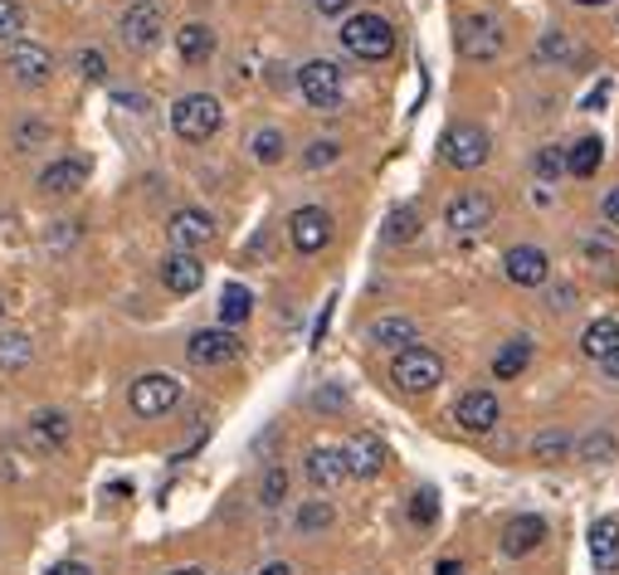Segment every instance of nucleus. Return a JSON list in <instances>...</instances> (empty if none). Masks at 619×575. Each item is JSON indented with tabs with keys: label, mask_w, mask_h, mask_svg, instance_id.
Listing matches in <instances>:
<instances>
[{
	"label": "nucleus",
	"mask_w": 619,
	"mask_h": 575,
	"mask_svg": "<svg viewBox=\"0 0 619 575\" xmlns=\"http://www.w3.org/2000/svg\"><path fill=\"white\" fill-rule=\"evenodd\" d=\"M590 561L600 575H619V517H600L590 527Z\"/></svg>",
	"instance_id": "412c9836"
},
{
	"label": "nucleus",
	"mask_w": 619,
	"mask_h": 575,
	"mask_svg": "<svg viewBox=\"0 0 619 575\" xmlns=\"http://www.w3.org/2000/svg\"><path fill=\"white\" fill-rule=\"evenodd\" d=\"M454 420L464 434H488L498 424V396L493 390H464L454 405Z\"/></svg>",
	"instance_id": "2eb2a0df"
},
{
	"label": "nucleus",
	"mask_w": 619,
	"mask_h": 575,
	"mask_svg": "<svg viewBox=\"0 0 619 575\" xmlns=\"http://www.w3.org/2000/svg\"><path fill=\"white\" fill-rule=\"evenodd\" d=\"M605 166V142L600 137H581L576 146H566V172L576 180H590Z\"/></svg>",
	"instance_id": "393cba45"
},
{
	"label": "nucleus",
	"mask_w": 619,
	"mask_h": 575,
	"mask_svg": "<svg viewBox=\"0 0 619 575\" xmlns=\"http://www.w3.org/2000/svg\"><path fill=\"white\" fill-rule=\"evenodd\" d=\"M258 575H292V571L284 566V561H274V566H264V571H258Z\"/></svg>",
	"instance_id": "603ef678"
},
{
	"label": "nucleus",
	"mask_w": 619,
	"mask_h": 575,
	"mask_svg": "<svg viewBox=\"0 0 619 575\" xmlns=\"http://www.w3.org/2000/svg\"><path fill=\"white\" fill-rule=\"evenodd\" d=\"M600 215H605V224H610V230H619V186L600 200Z\"/></svg>",
	"instance_id": "37998d69"
},
{
	"label": "nucleus",
	"mask_w": 619,
	"mask_h": 575,
	"mask_svg": "<svg viewBox=\"0 0 619 575\" xmlns=\"http://www.w3.org/2000/svg\"><path fill=\"white\" fill-rule=\"evenodd\" d=\"M172 575H206V571H196V566H186V571H172Z\"/></svg>",
	"instance_id": "5fc2aeb1"
},
{
	"label": "nucleus",
	"mask_w": 619,
	"mask_h": 575,
	"mask_svg": "<svg viewBox=\"0 0 619 575\" xmlns=\"http://www.w3.org/2000/svg\"><path fill=\"white\" fill-rule=\"evenodd\" d=\"M250 146H254V162L258 166H278L288 156V137L278 128H258L254 137H250Z\"/></svg>",
	"instance_id": "c85d7f7f"
},
{
	"label": "nucleus",
	"mask_w": 619,
	"mask_h": 575,
	"mask_svg": "<svg viewBox=\"0 0 619 575\" xmlns=\"http://www.w3.org/2000/svg\"><path fill=\"white\" fill-rule=\"evenodd\" d=\"M571 298H576V288H566V284H561L556 292H551V308H561V312H566V308H571Z\"/></svg>",
	"instance_id": "49530a36"
},
{
	"label": "nucleus",
	"mask_w": 619,
	"mask_h": 575,
	"mask_svg": "<svg viewBox=\"0 0 619 575\" xmlns=\"http://www.w3.org/2000/svg\"><path fill=\"white\" fill-rule=\"evenodd\" d=\"M128 405L137 420H162V414H172L181 405V380L166 376V371H146V376L132 380Z\"/></svg>",
	"instance_id": "39448f33"
},
{
	"label": "nucleus",
	"mask_w": 619,
	"mask_h": 575,
	"mask_svg": "<svg viewBox=\"0 0 619 575\" xmlns=\"http://www.w3.org/2000/svg\"><path fill=\"white\" fill-rule=\"evenodd\" d=\"M25 439H30V449H35V454H59V449L69 444V420H64L59 410H44V414L30 420Z\"/></svg>",
	"instance_id": "4be33fe9"
},
{
	"label": "nucleus",
	"mask_w": 619,
	"mask_h": 575,
	"mask_svg": "<svg viewBox=\"0 0 619 575\" xmlns=\"http://www.w3.org/2000/svg\"><path fill=\"white\" fill-rule=\"evenodd\" d=\"M615 454H619V444L610 430H595L581 439V458H590V464H605V458H615Z\"/></svg>",
	"instance_id": "72a5a7b5"
},
{
	"label": "nucleus",
	"mask_w": 619,
	"mask_h": 575,
	"mask_svg": "<svg viewBox=\"0 0 619 575\" xmlns=\"http://www.w3.org/2000/svg\"><path fill=\"white\" fill-rule=\"evenodd\" d=\"M414 234H420V210H414V206H400V210H390L386 240H390V244H410Z\"/></svg>",
	"instance_id": "7c9ffc66"
},
{
	"label": "nucleus",
	"mask_w": 619,
	"mask_h": 575,
	"mask_svg": "<svg viewBox=\"0 0 619 575\" xmlns=\"http://www.w3.org/2000/svg\"><path fill=\"white\" fill-rule=\"evenodd\" d=\"M366 342L386 346V352H405V346L420 342V327H414L410 318H400V312H386V318H376L366 327Z\"/></svg>",
	"instance_id": "6ab92c4d"
},
{
	"label": "nucleus",
	"mask_w": 619,
	"mask_h": 575,
	"mask_svg": "<svg viewBox=\"0 0 619 575\" xmlns=\"http://www.w3.org/2000/svg\"><path fill=\"white\" fill-rule=\"evenodd\" d=\"M342 458H346V473H352V478H380V473H386V444H380L376 434H356L352 444L342 449Z\"/></svg>",
	"instance_id": "dca6fc26"
},
{
	"label": "nucleus",
	"mask_w": 619,
	"mask_h": 575,
	"mask_svg": "<svg viewBox=\"0 0 619 575\" xmlns=\"http://www.w3.org/2000/svg\"><path fill=\"white\" fill-rule=\"evenodd\" d=\"M298 93H302V103L308 108H318V112H336L342 108V69H336L332 59H312V64H302L298 69Z\"/></svg>",
	"instance_id": "0eeeda50"
},
{
	"label": "nucleus",
	"mask_w": 619,
	"mask_h": 575,
	"mask_svg": "<svg viewBox=\"0 0 619 575\" xmlns=\"http://www.w3.org/2000/svg\"><path fill=\"white\" fill-rule=\"evenodd\" d=\"M576 5H585V10H595V5H610V0H576Z\"/></svg>",
	"instance_id": "864d4df0"
},
{
	"label": "nucleus",
	"mask_w": 619,
	"mask_h": 575,
	"mask_svg": "<svg viewBox=\"0 0 619 575\" xmlns=\"http://www.w3.org/2000/svg\"><path fill=\"white\" fill-rule=\"evenodd\" d=\"M571 54H576V44H571L566 30H546L542 44H537V59L542 64H566Z\"/></svg>",
	"instance_id": "473e14b6"
},
{
	"label": "nucleus",
	"mask_w": 619,
	"mask_h": 575,
	"mask_svg": "<svg viewBox=\"0 0 619 575\" xmlns=\"http://www.w3.org/2000/svg\"><path fill=\"white\" fill-rule=\"evenodd\" d=\"M537 176H542V186L566 176V152H561V146H542V152H537Z\"/></svg>",
	"instance_id": "4c0bfd02"
},
{
	"label": "nucleus",
	"mask_w": 619,
	"mask_h": 575,
	"mask_svg": "<svg viewBox=\"0 0 619 575\" xmlns=\"http://www.w3.org/2000/svg\"><path fill=\"white\" fill-rule=\"evenodd\" d=\"M78 74H84L88 84H103V78H108L103 54H98V49H84V54H78Z\"/></svg>",
	"instance_id": "a19ab883"
},
{
	"label": "nucleus",
	"mask_w": 619,
	"mask_h": 575,
	"mask_svg": "<svg viewBox=\"0 0 619 575\" xmlns=\"http://www.w3.org/2000/svg\"><path fill=\"white\" fill-rule=\"evenodd\" d=\"M288 240L298 254H322L332 244V215L322 206H302L288 215Z\"/></svg>",
	"instance_id": "1a4fd4ad"
},
{
	"label": "nucleus",
	"mask_w": 619,
	"mask_h": 575,
	"mask_svg": "<svg viewBox=\"0 0 619 575\" xmlns=\"http://www.w3.org/2000/svg\"><path fill=\"white\" fill-rule=\"evenodd\" d=\"M25 35V10L20 0H0V44H15Z\"/></svg>",
	"instance_id": "f704fd0d"
},
{
	"label": "nucleus",
	"mask_w": 619,
	"mask_h": 575,
	"mask_svg": "<svg viewBox=\"0 0 619 575\" xmlns=\"http://www.w3.org/2000/svg\"><path fill=\"white\" fill-rule=\"evenodd\" d=\"M288 498V468H268L264 473V483H258V502H264V507H278V502H284Z\"/></svg>",
	"instance_id": "e433bc0d"
},
{
	"label": "nucleus",
	"mask_w": 619,
	"mask_h": 575,
	"mask_svg": "<svg viewBox=\"0 0 619 575\" xmlns=\"http://www.w3.org/2000/svg\"><path fill=\"white\" fill-rule=\"evenodd\" d=\"M49 575H93V571H88L84 561H59V566H54Z\"/></svg>",
	"instance_id": "a18cd8bd"
},
{
	"label": "nucleus",
	"mask_w": 619,
	"mask_h": 575,
	"mask_svg": "<svg viewBox=\"0 0 619 575\" xmlns=\"http://www.w3.org/2000/svg\"><path fill=\"white\" fill-rule=\"evenodd\" d=\"M390 380H396V390H405V396H424V390H434L439 380H444V361H439L430 346H405V352H396V361H390Z\"/></svg>",
	"instance_id": "7ed1b4c3"
},
{
	"label": "nucleus",
	"mask_w": 619,
	"mask_h": 575,
	"mask_svg": "<svg viewBox=\"0 0 619 575\" xmlns=\"http://www.w3.org/2000/svg\"><path fill=\"white\" fill-rule=\"evenodd\" d=\"M88 172H93L88 156H59V162H49L40 172V190L44 196H74V190L88 186Z\"/></svg>",
	"instance_id": "ddd939ff"
},
{
	"label": "nucleus",
	"mask_w": 619,
	"mask_h": 575,
	"mask_svg": "<svg viewBox=\"0 0 619 575\" xmlns=\"http://www.w3.org/2000/svg\"><path fill=\"white\" fill-rule=\"evenodd\" d=\"M220 122H224V108L215 93H186L172 108V128L181 142H210L220 132Z\"/></svg>",
	"instance_id": "f03ea898"
},
{
	"label": "nucleus",
	"mask_w": 619,
	"mask_h": 575,
	"mask_svg": "<svg viewBox=\"0 0 619 575\" xmlns=\"http://www.w3.org/2000/svg\"><path fill=\"white\" fill-rule=\"evenodd\" d=\"M493 142L488 132L474 128V122H454V128L439 137V156H444V166H454V172H478L483 162H488Z\"/></svg>",
	"instance_id": "423d86ee"
},
{
	"label": "nucleus",
	"mask_w": 619,
	"mask_h": 575,
	"mask_svg": "<svg viewBox=\"0 0 619 575\" xmlns=\"http://www.w3.org/2000/svg\"><path fill=\"white\" fill-rule=\"evenodd\" d=\"M5 69H10V78H15L20 88H44V84L54 78V54L44 49V44H25V40H15V44H10Z\"/></svg>",
	"instance_id": "9d476101"
},
{
	"label": "nucleus",
	"mask_w": 619,
	"mask_h": 575,
	"mask_svg": "<svg viewBox=\"0 0 619 575\" xmlns=\"http://www.w3.org/2000/svg\"><path fill=\"white\" fill-rule=\"evenodd\" d=\"M176 54H181V64H206L210 54H215V30L210 25H181L176 30Z\"/></svg>",
	"instance_id": "b1692460"
},
{
	"label": "nucleus",
	"mask_w": 619,
	"mask_h": 575,
	"mask_svg": "<svg viewBox=\"0 0 619 575\" xmlns=\"http://www.w3.org/2000/svg\"><path fill=\"white\" fill-rule=\"evenodd\" d=\"M434 575H468V571L458 566V561H439V566H434Z\"/></svg>",
	"instance_id": "8fccbe9b"
},
{
	"label": "nucleus",
	"mask_w": 619,
	"mask_h": 575,
	"mask_svg": "<svg viewBox=\"0 0 619 575\" xmlns=\"http://www.w3.org/2000/svg\"><path fill=\"white\" fill-rule=\"evenodd\" d=\"M332 522H336L332 502H302V507H298V532H302V537H312V532H328Z\"/></svg>",
	"instance_id": "2f4dec72"
},
{
	"label": "nucleus",
	"mask_w": 619,
	"mask_h": 575,
	"mask_svg": "<svg viewBox=\"0 0 619 575\" xmlns=\"http://www.w3.org/2000/svg\"><path fill=\"white\" fill-rule=\"evenodd\" d=\"M566 449H571V434L566 430H542V434H537V444H532V454L542 458V464H556Z\"/></svg>",
	"instance_id": "c9c22d12"
},
{
	"label": "nucleus",
	"mask_w": 619,
	"mask_h": 575,
	"mask_svg": "<svg viewBox=\"0 0 619 575\" xmlns=\"http://www.w3.org/2000/svg\"><path fill=\"white\" fill-rule=\"evenodd\" d=\"M118 30H122V44H128L132 54H146V49H156V44H162L166 15H162V5H156V0H132V5L122 10Z\"/></svg>",
	"instance_id": "6e6552de"
},
{
	"label": "nucleus",
	"mask_w": 619,
	"mask_h": 575,
	"mask_svg": "<svg viewBox=\"0 0 619 575\" xmlns=\"http://www.w3.org/2000/svg\"><path fill=\"white\" fill-rule=\"evenodd\" d=\"M542 541H546V522L537 512H522L502 527V551H508V556H527V551H537Z\"/></svg>",
	"instance_id": "5701e85b"
},
{
	"label": "nucleus",
	"mask_w": 619,
	"mask_h": 575,
	"mask_svg": "<svg viewBox=\"0 0 619 575\" xmlns=\"http://www.w3.org/2000/svg\"><path fill=\"white\" fill-rule=\"evenodd\" d=\"M35 346H30L25 332H0V371H25Z\"/></svg>",
	"instance_id": "c756f323"
},
{
	"label": "nucleus",
	"mask_w": 619,
	"mask_h": 575,
	"mask_svg": "<svg viewBox=\"0 0 619 575\" xmlns=\"http://www.w3.org/2000/svg\"><path fill=\"white\" fill-rule=\"evenodd\" d=\"M302 468H308V483H312V488H322V493H336L346 478H352V473H346L342 449H312Z\"/></svg>",
	"instance_id": "aec40b11"
},
{
	"label": "nucleus",
	"mask_w": 619,
	"mask_h": 575,
	"mask_svg": "<svg viewBox=\"0 0 619 575\" xmlns=\"http://www.w3.org/2000/svg\"><path fill=\"white\" fill-rule=\"evenodd\" d=\"M250 312H254V292L244 288V284H230L220 292V327H240V322H250Z\"/></svg>",
	"instance_id": "cd10ccee"
},
{
	"label": "nucleus",
	"mask_w": 619,
	"mask_h": 575,
	"mask_svg": "<svg viewBox=\"0 0 619 575\" xmlns=\"http://www.w3.org/2000/svg\"><path fill=\"white\" fill-rule=\"evenodd\" d=\"M186 352L196 366H230V361L244 352V342L230 332V327H200V332H190Z\"/></svg>",
	"instance_id": "9b49d317"
},
{
	"label": "nucleus",
	"mask_w": 619,
	"mask_h": 575,
	"mask_svg": "<svg viewBox=\"0 0 619 575\" xmlns=\"http://www.w3.org/2000/svg\"><path fill=\"white\" fill-rule=\"evenodd\" d=\"M527 366H532V342H527V336L502 342V352L493 356V376H498V380H517Z\"/></svg>",
	"instance_id": "a878e982"
},
{
	"label": "nucleus",
	"mask_w": 619,
	"mask_h": 575,
	"mask_svg": "<svg viewBox=\"0 0 619 575\" xmlns=\"http://www.w3.org/2000/svg\"><path fill=\"white\" fill-rule=\"evenodd\" d=\"M619 346V322L615 318H595L590 327L581 332V352L585 356H595V361H605Z\"/></svg>",
	"instance_id": "bb28decb"
},
{
	"label": "nucleus",
	"mask_w": 619,
	"mask_h": 575,
	"mask_svg": "<svg viewBox=\"0 0 619 575\" xmlns=\"http://www.w3.org/2000/svg\"><path fill=\"white\" fill-rule=\"evenodd\" d=\"M118 103H122V108H132V112H142V108H146L137 93H118Z\"/></svg>",
	"instance_id": "3c124183"
},
{
	"label": "nucleus",
	"mask_w": 619,
	"mask_h": 575,
	"mask_svg": "<svg viewBox=\"0 0 619 575\" xmlns=\"http://www.w3.org/2000/svg\"><path fill=\"white\" fill-rule=\"evenodd\" d=\"M0 312H5V308H0Z\"/></svg>",
	"instance_id": "6e6d98bb"
},
{
	"label": "nucleus",
	"mask_w": 619,
	"mask_h": 575,
	"mask_svg": "<svg viewBox=\"0 0 619 575\" xmlns=\"http://www.w3.org/2000/svg\"><path fill=\"white\" fill-rule=\"evenodd\" d=\"M342 44L346 54H356L362 64H380L396 54V30H390L386 15H371V10H362V15H346L342 20Z\"/></svg>",
	"instance_id": "f257e3e1"
},
{
	"label": "nucleus",
	"mask_w": 619,
	"mask_h": 575,
	"mask_svg": "<svg viewBox=\"0 0 619 575\" xmlns=\"http://www.w3.org/2000/svg\"><path fill=\"white\" fill-rule=\"evenodd\" d=\"M502 44H508V30H502V20L493 10H474V15L458 20V54L464 59L493 64L502 54Z\"/></svg>",
	"instance_id": "20e7f679"
},
{
	"label": "nucleus",
	"mask_w": 619,
	"mask_h": 575,
	"mask_svg": "<svg viewBox=\"0 0 619 575\" xmlns=\"http://www.w3.org/2000/svg\"><path fill=\"white\" fill-rule=\"evenodd\" d=\"M508 278L517 288H542L551 278L546 250H537V244H517V250H508Z\"/></svg>",
	"instance_id": "f3484780"
},
{
	"label": "nucleus",
	"mask_w": 619,
	"mask_h": 575,
	"mask_svg": "<svg viewBox=\"0 0 619 575\" xmlns=\"http://www.w3.org/2000/svg\"><path fill=\"white\" fill-rule=\"evenodd\" d=\"M44 137H49V128H44V122H20V128H15V142H20V146L44 142Z\"/></svg>",
	"instance_id": "79ce46f5"
},
{
	"label": "nucleus",
	"mask_w": 619,
	"mask_h": 575,
	"mask_svg": "<svg viewBox=\"0 0 619 575\" xmlns=\"http://www.w3.org/2000/svg\"><path fill=\"white\" fill-rule=\"evenodd\" d=\"M600 366H605V376H610V380H619V346H615V352L600 361Z\"/></svg>",
	"instance_id": "09e8293b"
},
{
	"label": "nucleus",
	"mask_w": 619,
	"mask_h": 575,
	"mask_svg": "<svg viewBox=\"0 0 619 575\" xmlns=\"http://www.w3.org/2000/svg\"><path fill=\"white\" fill-rule=\"evenodd\" d=\"M166 234H172V244L181 254H196L215 240V220H210L206 210H176L172 224H166Z\"/></svg>",
	"instance_id": "4468645a"
},
{
	"label": "nucleus",
	"mask_w": 619,
	"mask_h": 575,
	"mask_svg": "<svg viewBox=\"0 0 619 575\" xmlns=\"http://www.w3.org/2000/svg\"><path fill=\"white\" fill-rule=\"evenodd\" d=\"M605 98H610V84H600V88H595V93H585V108H600Z\"/></svg>",
	"instance_id": "de8ad7c7"
},
{
	"label": "nucleus",
	"mask_w": 619,
	"mask_h": 575,
	"mask_svg": "<svg viewBox=\"0 0 619 575\" xmlns=\"http://www.w3.org/2000/svg\"><path fill=\"white\" fill-rule=\"evenodd\" d=\"M336 156H342V146L336 142H312L308 152H302V166H308V172H322V166H332Z\"/></svg>",
	"instance_id": "ea45409f"
},
{
	"label": "nucleus",
	"mask_w": 619,
	"mask_h": 575,
	"mask_svg": "<svg viewBox=\"0 0 619 575\" xmlns=\"http://www.w3.org/2000/svg\"><path fill=\"white\" fill-rule=\"evenodd\" d=\"M444 224L454 234H483L493 224V196H483V190H464V196H454L444 206Z\"/></svg>",
	"instance_id": "f8f14e48"
},
{
	"label": "nucleus",
	"mask_w": 619,
	"mask_h": 575,
	"mask_svg": "<svg viewBox=\"0 0 619 575\" xmlns=\"http://www.w3.org/2000/svg\"><path fill=\"white\" fill-rule=\"evenodd\" d=\"M434 517H439V498H434L430 488H420V493L410 498V522H414V527H434Z\"/></svg>",
	"instance_id": "58836bf2"
},
{
	"label": "nucleus",
	"mask_w": 619,
	"mask_h": 575,
	"mask_svg": "<svg viewBox=\"0 0 619 575\" xmlns=\"http://www.w3.org/2000/svg\"><path fill=\"white\" fill-rule=\"evenodd\" d=\"M312 5H318V15H346V10H352V0H312Z\"/></svg>",
	"instance_id": "c03bdc74"
},
{
	"label": "nucleus",
	"mask_w": 619,
	"mask_h": 575,
	"mask_svg": "<svg viewBox=\"0 0 619 575\" xmlns=\"http://www.w3.org/2000/svg\"><path fill=\"white\" fill-rule=\"evenodd\" d=\"M162 284L176 292V298H190L200 284H206V264H200L196 254H166V264H162Z\"/></svg>",
	"instance_id": "a211bd4d"
}]
</instances>
